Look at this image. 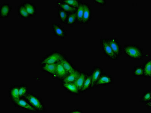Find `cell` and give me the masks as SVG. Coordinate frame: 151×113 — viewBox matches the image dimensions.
<instances>
[{"label": "cell", "mask_w": 151, "mask_h": 113, "mask_svg": "<svg viewBox=\"0 0 151 113\" xmlns=\"http://www.w3.org/2000/svg\"><path fill=\"white\" fill-rule=\"evenodd\" d=\"M145 107H146L147 109H151V101H150L149 102H145Z\"/></svg>", "instance_id": "obj_32"}, {"label": "cell", "mask_w": 151, "mask_h": 113, "mask_svg": "<svg viewBox=\"0 0 151 113\" xmlns=\"http://www.w3.org/2000/svg\"><path fill=\"white\" fill-rule=\"evenodd\" d=\"M84 11L83 14V23L87 24L91 20L92 16V9L88 4L84 3Z\"/></svg>", "instance_id": "obj_12"}, {"label": "cell", "mask_w": 151, "mask_h": 113, "mask_svg": "<svg viewBox=\"0 0 151 113\" xmlns=\"http://www.w3.org/2000/svg\"><path fill=\"white\" fill-rule=\"evenodd\" d=\"M87 75V74L85 73H83V72L80 73L78 77L74 82L80 92L81 91L82 88L83 87V84Z\"/></svg>", "instance_id": "obj_18"}, {"label": "cell", "mask_w": 151, "mask_h": 113, "mask_svg": "<svg viewBox=\"0 0 151 113\" xmlns=\"http://www.w3.org/2000/svg\"><path fill=\"white\" fill-rule=\"evenodd\" d=\"M52 32L57 37L63 39L67 35V32L60 25L54 23L52 25Z\"/></svg>", "instance_id": "obj_9"}, {"label": "cell", "mask_w": 151, "mask_h": 113, "mask_svg": "<svg viewBox=\"0 0 151 113\" xmlns=\"http://www.w3.org/2000/svg\"><path fill=\"white\" fill-rule=\"evenodd\" d=\"M17 11H18V16L21 18L25 19H29L31 18V17L30 16L25 8L23 4H21V5L17 6Z\"/></svg>", "instance_id": "obj_16"}, {"label": "cell", "mask_w": 151, "mask_h": 113, "mask_svg": "<svg viewBox=\"0 0 151 113\" xmlns=\"http://www.w3.org/2000/svg\"><path fill=\"white\" fill-rule=\"evenodd\" d=\"M151 90H147L144 92L142 94V96L140 98V102L145 103L151 101Z\"/></svg>", "instance_id": "obj_28"}, {"label": "cell", "mask_w": 151, "mask_h": 113, "mask_svg": "<svg viewBox=\"0 0 151 113\" xmlns=\"http://www.w3.org/2000/svg\"><path fill=\"white\" fill-rule=\"evenodd\" d=\"M80 72L76 70L71 73H69L64 78L62 79L63 82L74 83L78 77Z\"/></svg>", "instance_id": "obj_17"}, {"label": "cell", "mask_w": 151, "mask_h": 113, "mask_svg": "<svg viewBox=\"0 0 151 113\" xmlns=\"http://www.w3.org/2000/svg\"><path fill=\"white\" fill-rule=\"evenodd\" d=\"M77 21V19L76 13V11L69 14L65 24L69 25H73L75 24Z\"/></svg>", "instance_id": "obj_26"}, {"label": "cell", "mask_w": 151, "mask_h": 113, "mask_svg": "<svg viewBox=\"0 0 151 113\" xmlns=\"http://www.w3.org/2000/svg\"><path fill=\"white\" fill-rule=\"evenodd\" d=\"M144 75L143 65L134 66L133 69V76L134 77H141Z\"/></svg>", "instance_id": "obj_27"}, {"label": "cell", "mask_w": 151, "mask_h": 113, "mask_svg": "<svg viewBox=\"0 0 151 113\" xmlns=\"http://www.w3.org/2000/svg\"><path fill=\"white\" fill-rule=\"evenodd\" d=\"M27 87L22 85L19 86V93L20 98H24L27 94Z\"/></svg>", "instance_id": "obj_30"}, {"label": "cell", "mask_w": 151, "mask_h": 113, "mask_svg": "<svg viewBox=\"0 0 151 113\" xmlns=\"http://www.w3.org/2000/svg\"><path fill=\"white\" fill-rule=\"evenodd\" d=\"M93 2L95 3L99 4L102 6H105L106 4V1L105 0H95Z\"/></svg>", "instance_id": "obj_31"}, {"label": "cell", "mask_w": 151, "mask_h": 113, "mask_svg": "<svg viewBox=\"0 0 151 113\" xmlns=\"http://www.w3.org/2000/svg\"><path fill=\"white\" fill-rule=\"evenodd\" d=\"M12 10V6L9 3H2L0 5V17L8 18Z\"/></svg>", "instance_id": "obj_8"}, {"label": "cell", "mask_w": 151, "mask_h": 113, "mask_svg": "<svg viewBox=\"0 0 151 113\" xmlns=\"http://www.w3.org/2000/svg\"><path fill=\"white\" fill-rule=\"evenodd\" d=\"M42 69L45 71L55 75L56 73L57 64H45L42 65Z\"/></svg>", "instance_id": "obj_20"}, {"label": "cell", "mask_w": 151, "mask_h": 113, "mask_svg": "<svg viewBox=\"0 0 151 113\" xmlns=\"http://www.w3.org/2000/svg\"><path fill=\"white\" fill-rule=\"evenodd\" d=\"M69 73L63 68L60 61L57 63L56 73L55 75L58 78L63 79Z\"/></svg>", "instance_id": "obj_14"}, {"label": "cell", "mask_w": 151, "mask_h": 113, "mask_svg": "<svg viewBox=\"0 0 151 113\" xmlns=\"http://www.w3.org/2000/svg\"><path fill=\"white\" fill-rule=\"evenodd\" d=\"M62 1L71 7L76 8H77L79 4L82 3L81 1L78 0H66V1L62 0Z\"/></svg>", "instance_id": "obj_29"}, {"label": "cell", "mask_w": 151, "mask_h": 113, "mask_svg": "<svg viewBox=\"0 0 151 113\" xmlns=\"http://www.w3.org/2000/svg\"><path fill=\"white\" fill-rule=\"evenodd\" d=\"M82 112V110L80 109H75L73 110L72 112H70L71 113H80Z\"/></svg>", "instance_id": "obj_33"}, {"label": "cell", "mask_w": 151, "mask_h": 113, "mask_svg": "<svg viewBox=\"0 0 151 113\" xmlns=\"http://www.w3.org/2000/svg\"><path fill=\"white\" fill-rule=\"evenodd\" d=\"M57 5L58 8L62 9L69 14L75 12L76 11L77 8L71 7L62 1L57 2Z\"/></svg>", "instance_id": "obj_15"}, {"label": "cell", "mask_w": 151, "mask_h": 113, "mask_svg": "<svg viewBox=\"0 0 151 113\" xmlns=\"http://www.w3.org/2000/svg\"><path fill=\"white\" fill-rule=\"evenodd\" d=\"M151 60H147L143 65L144 75L143 77L150 78L151 77Z\"/></svg>", "instance_id": "obj_24"}, {"label": "cell", "mask_w": 151, "mask_h": 113, "mask_svg": "<svg viewBox=\"0 0 151 113\" xmlns=\"http://www.w3.org/2000/svg\"><path fill=\"white\" fill-rule=\"evenodd\" d=\"M69 14V13L62 9L58 8V18L60 23H65Z\"/></svg>", "instance_id": "obj_25"}, {"label": "cell", "mask_w": 151, "mask_h": 113, "mask_svg": "<svg viewBox=\"0 0 151 113\" xmlns=\"http://www.w3.org/2000/svg\"><path fill=\"white\" fill-rule=\"evenodd\" d=\"M64 58H65L62 54L58 52H54L46 56L41 61V64L42 65L57 64Z\"/></svg>", "instance_id": "obj_4"}, {"label": "cell", "mask_w": 151, "mask_h": 113, "mask_svg": "<svg viewBox=\"0 0 151 113\" xmlns=\"http://www.w3.org/2000/svg\"><path fill=\"white\" fill-rule=\"evenodd\" d=\"M124 54L131 60H142L144 57L143 49L136 44H127L124 46Z\"/></svg>", "instance_id": "obj_1"}, {"label": "cell", "mask_w": 151, "mask_h": 113, "mask_svg": "<svg viewBox=\"0 0 151 113\" xmlns=\"http://www.w3.org/2000/svg\"><path fill=\"white\" fill-rule=\"evenodd\" d=\"M15 106L23 109L28 111L36 112L35 109L27 102L24 98H20L19 99L14 102Z\"/></svg>", "instance_id": "obj_7"}, {"label": "cell", "mask_w": 151, "mask_h": 113, "mask_svg": "<svg viewBox=\"0 0 151 113\" xmlns=\"http://www.w3.org/2000/svg\"><path fill=\"white\" fill-rule=\"evenodd\" d=\"M113 83V78L112 76L108 75L103 73L95 83L94 88L100 86H106Z\"/></svg>", "instance_id": "obj_5"}, {"label": "cell", "mask_w": 151, "mask_h": 113, "mask_svg": "<svg viewBox=\"0 0 151 113\" xmlns=\"http://www.w3.org/2000/svg\"><path fill=\"white\" fill-rule=\"evenodd\" d=\"M103 73L102 68L100 67H94L92 69L91 73V77L92 81V88H94V86L100 76Z\"/></svg>", "instance_id": "obj_10"}, {"label": "cell", "mask_w": 151, "mask_h": 113, "mask_svg": "<svg viewBox=\"0 0 151 113\" xmlns=\"http://www.w3.org/2000/svg\"><path fill=\"white\" fill-rule=\"evenodd\" d=\"M84 11V3H81L78 7L77 8L76 13L77 22L79 23H83V14Z\"/></svg>", "instance_id": "obj_23"}, {"label": "cell", "mask_w": 151, "mask_h": 113, "mask_svg": "<svg viewBox=\"0 0 151 113\" xmlns=\"http://www.w3.org/2000/svg\"><path fill=\"white\" fill-rule=\"evenodd\" d=\"M62 85L67 91L71 94L78 95L81 93L74 83L63 82Z\"/></svg>", "instance_id": "obj_11"}, {"label": "cell", "mask_w": 151, "mask_h": 113, "mask_svg": "<svg viewBox=\"0 0 151 113\" xmlns=\"http://www.w3.org/2000/svg\"><path fill=\"white\" fill-rule=\"evenodd\" d=\"M29 104L37 111H44L45 107L39 97L32 94H27L24 97Z\"/></svg>", "instance_id": "obj_2"}, {"label": "cell", "mask_w": 151, "mask_h": 113, "mask_svg": "<svg viewBox=\"0 0 151 113\" xmlns=\"http://www.w3.org/2000/svg\"><path fill=\"white\" fill-rule=\"evenodd\" d=\"M92 88V81L91 75L87 74L86 77L82 88L81 93H84L88 90H91Z\"/></svg>", "instance_id": "obj_21"}, {"label": "cell", "mask_w": 151, "mask_h": 113, "mask_svg": "<svg viewBox=\"0 0 151 113\" xmlns=\"http://www.w3.org/2000/svg\"><path fill=\"white\" fill-rule=\"evenodd\" d=\"M22 4L31 18L37 15V6L35 4L28 2H25Z\"/></svg>", "instance_id": "obj_13"}, {"label": "cell", "mask_w": 151, "mask_h": 113, "mask_svg": "<svg viewBox=\"0 0 151 113\" xmlns=\"http://www.w3.org/2000/svg\"><path fill=\"white\" fill-rule=\"evenodd\" d=\"M60 62L63 68L69 73H73L77 70L74 68L72 64L69 61H68L65 58H64L60 60Z\"/></svg>", "instance_id": "obj_19"}, {"label": "cell", "mask_w": 151, "mask_h": 113, "mask_svg": "<svg viewBox=\"0 0 151 113\" xmlns=\"http://www.w3.org/2000/svg\"><path fill=\"white\" fill-rule=\"evenodd\" d=\"M19 89V86H15L13 87L10 89L9 95L13 102L20 98Z\"/></svg>", "instance_id": "obj_22"}, {"label": "cell", "mask_w": 151, "mask_h": 113, "mask_svg": "<svg viewBox=\"0 0 151 113\" xmlns=\"http://www.w3.org/2000/svg\"><path fill=\"white\" fill-rule=\"evenodd\" d=\"M108 40L109 43L114 53L119 58L122 54V46L119 41L116 38L108 39Z\"/></svg>", "instance_id": "obj_6"}, {"label": "cell", "mask_w": 151, "mask_h": 113, "mask_svg": "<svg viewBox=\"0 0 151 113\" xmlns=\"http://www.w3.org/2000/svg\"><path fill=\"white\" fill-rule=\"evenodd\" d=\"M100 43L103 53L106 57L110 60H117L119 59V58L114 53L111 48L109 43L108 39H101Z\"/></svg>", "instance_id": "obj_3"}]
</instances>
